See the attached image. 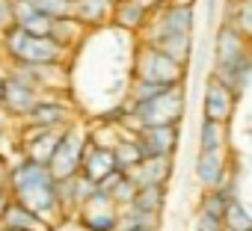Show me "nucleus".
<instances>
[{
	"mask_svg": "<svg viewBox=\"0 0 252 231\" xmlns=\"http://www.w3.org/2000/svg\"><path fill=\"white\" fill-rule=\"evenodd\" d=\"M196 6H181V3H163L160 9L152 12L146 30L137 36L146 45H155L158 51L169 54L175 62L190 68L193 54H196Z\"/></svg>",
	"mask_w": 252,
	"mask_h": 231,
	"instance_id": "f257e3e1",
	"label": "nucleus"
},
{
	"mask_svg": "<svg viewBox=\"0 0 252 231\" xmlns=\"http://www.w3.org/2000/svg\"><path fill=\"white\" fill-rule=\"evenodd\" d=\"M9 199H15L18 204H24L27 210H33L36 216H42L51 225L65 222L60 202H57V181L48 172L45 163H33L27 157H15L9 163V184H6Z\"/></svg>",
	"mask_w": 252,
	"mask_h": 231,
	"instance_id": "f03ea898",
	"label": "nucleus"
},
{
	"mask_svg": "<svg viewBox=\"0 0 252 231\" xmlns=\"http://www.w3.org/2000/svg\"><path fill=\"white\" fill-rule=\"evenodd\" d=\"M0 59L3 65H57L71 62V54L51 36H30L21 27L9 24L6 30H0Z\"/></svg>",
	"mask_w": 252,
	"mask_h": 231,
	"instance_id": "7ed1b4c3",
	"label": "nucleus"
},
{
	"mask_svg": "<svg viewBox=\"0 0 252 231\" xmlns=\"http://www.w3.org/2000/svg\"><path fill=\"white\" fill-rule=\"evenodd\" d=\"M187 113V86H172L146 101H128V128H158L181 125Z\"/></svg>",
	"mask_w": 252,
	"mask_h": 231,
	"instance_id": "20e7f679",
	"label": "nucleus"
},
{
	"mask_svg": "<svg viewBox=\"0 0 252 231\" xmlns=\"http://www.w3.org/2000/svg\"><path fill=\"white\" fill-rule=\"evenodd\" d=\"M187 74H190V68L175 62L169 54L158 51L155 45L134 39L131 80H146V83H158V86H187Z\"/></svg>",
	"mask_w": 252,
	"mask_h": 231,
	"instance_id": "39448f33",
	"label": "nucleus"
},
{
	"mask_svg": "<svg viewBox=\"0 0 252 231\" xmlns=\"http://www.w3.org/2000/svg\"><path fill=\"white\" fill-rule=\"evenodd\" d=\"M86 148H89V128H86L83 119L74 122V125H68L65 131H60V140H57L54 154L48 160V172L54 175V181L74 178L80 172Z\"/></svg>",
	"mask_w": 252,
	"mask_h": 231,
	"instance_id": "423d86ee",
	"label": "nucleus"
},
{
	"mask_svg": "<svg viewBox=\"0 0 252 231\" xmlns=\"http://www.w3.org/2000/svg\"><path fill=\"white\" fill-rule=\"evenodd\" d=\"M74 122H80V107L68 95H42L24 119V125L45 131H65Z\"/></svg>",
	"mask_w": 252,
	"mask_h": 231,
	"instance_id": "0eeeda50",
	"label": "nucleus"
},
{
	"mask_svg": "<svg viewBox=\"0 0 252 231\" xmlns=\"http://www.w3.org/2000/svg\"><path fill=\"white\" fill-rule=\"evenodd\" d=\"M39 98H42V92L15 65H3V98H0V107H3L15 122L27 119V113L36 107Z\"/></svg>",
	"mask_w": 252,
	"mask_h": 231,
	"instance_id": "6e6552de",
	"label": "nucleus"
},
{
	"mask_svg": "<svg viewBox=\"0 0 252 231\" xmlns=\"http://www.w3.org/2000/svg\"><path fill=\"white\" fill-rule=\"evenodd\" d=\"M68 222H74L80 231H113L119 225V207L101 187H95Z\"/></svg>",
	"mask_w": 252,
	"mask_h": 231,
	"instance_id": "1a4fd4ad",
	"label": "nucleus"
},
{
	"mask_svg": "<svg viewBox=\"0 0 252 231\" xmlns=\"http://www.w3.org/2000/svg\"><path fill=\"white\" fill-rule=\"evenodd\" d=\"M237 104H240V98H237L222 80H217V77L208 71L205 86H202V119L220 122V125H228V128H231L234 113H237Z\"/></svg>",
	"mask_w": 252,
	"mask_h": 231,
	"instance_id": "9d476101",
	"label": "nucleus"
},
{
	"mask_svg": "<svg viewBox=\"0 0 252 231\" xmlns=\"http://www.w3.org/2000/svg\"><path fill=\"white\" fill-rule=\"evenodd\" d=\"M231 172H240L231 148H222V151H199L196 154L193 175H196L199 190H217Z\"/></svg>",
	"mask_w": 252,
	"mask_h": 231,
	"instance_id": "9b49d317",
	"label": "nucleus"
},
{
	"mask_svg": "<svg viewBox=\"0 0 252 231\" xmlns=\"http://www.w3.org/2000/svg\"><path fill=\"white\" fill-rule=\"evenodd\" d=\"M134 140L146 157H175L181 145V125H158V128H134Z\"/></svg>",
	"mask_w": 252,
	"mask_h": 231,
	"instance_id": "f8f14e48",
	"label": "nucleus"
},
{
	"mask_svg": "<svg viewBox=\"0 0 252 231\" xmlns=\"http://www.w3.org/2000/svg\"><path fill=\"white\" fill-rule=\"evenodd\" d=\"M249 51H252V45H249L237 30H231L228 24L217 21L214 39H211V71L231 65L234 59H240V57L249 54Z\"/></svg>",
	"mask_w": 252,
	"mask_h": 231,
	"instance_id": "ddd939ff",
	"label": "nucleus"
},
{
	"mask_svg": "<svg viewBox=\"0 0 252 231\" xmlns=\"http://www.w3.org/2000/svg\"><path fill=\"white\" fill-rule=\"evenodd\" d=\"M149 18H152V9L143 3V0H116V3H113V15H110V27L137 39L146 30Z\"/></svg>",
	"mask_w": 252,
	"mask_h": 231,
	"instance_id": "4468645a",
	"label": "nucleus"
},
{
	"mask_svg": "<svg viewBox=\"0 0 252 231\" xmlns=\"http://www.w3.org/2000/svg\"><path fill=\"white\" fill-rule=\"evenodd\" d=\"M116 160H113V148H104V145H92L86 148L83 154V163H80V178H86L92 187H101L110 175H116Z\"/></svg>",
	"mask_w": 252,
	"mask_h": 231,
	"instance_id": "2eb2a0df",
	"label": "nucleus"
},
{
	"mask_svg": "<svg viewBox=\"0 0 252 231\" xmlns=\"http://www.w3.org/2000/svg\"><path fill=\"white\" fill-rule=\"evenodd\" d=\"M113 3L116 0H71V18L80 21L89 33L104 30V27H110Z\"/></svg>",
	"mask_w": 252,
	"mask_h": 231,
	"instance_id": "dca6fc26",
	"label": "nucleus"
},
{
	"mask_svg": "<svg viewBox=\"0 0 252 231\" xmlns=\"http://www.w3.org/2000/svg\"><path fill=\"white\" fill-rule=\"evenodd\" d=\"M0 228H9V231H54L57 225L45 222L42 216H36L33 210H27L15 199H9L3 204V210H0Z\"/></svg>",
	"mask_w": 252,
	"mask_h": 231,
	"instance_id": "f3484780",
	"label": "nucleus"
},
{
	"mask_svg": "<svg viewBox=\"0 0 252 231\" xmlns=\"http://www.w3.org/2000/svg\"><path fill=\"white\" fill-rule=\"evenodd\" d=\"M172 172H175V157H146V160H143L137 169H131L128 175L134 178L137 187H152V184L169 187Z\"/></svg>",
	"mask_w": 252,
	"mask_h": 231,
	"instance_id": "a211bd4d",
	"label": "nucleus"
},
{
	"mask_svg": "<svg viewBox=\"0 0 252 231\" xmlns=\"http://www.w3.org/2000/svg\"><path fill=\"white\" fill-rule=\"evenodd\" d=\"M92 190H95V187H92L86 178H80V175L65 178V181H57V202H60V210H63V219H65V222L77 213V207L89 199Z\"/></svg>",
	"mask_w": 252,
	"mask_h": 231,
	"instance_id": "6ab92c4d",
	"label": "nucleus"
},
{
	"mask_svg": "<svg viewBox=\"0 0 252 231\" xmlns=\"http://www.w3.org/2000/svg\"><path fill=\"white\" fill-rule=\"evenodd\" d=\"M217 80H222L237 98H243L246 95V89L252 86V51L249 54H243L240 59H234L231 65H225V68H217V71H211Z\"/></svg>",
	"mask_w": 252,
	"mask_h": 231,
	"instance_id": "aec40b11",
	"label": "nucleus"
},
{
	"mask_svg": "<svg viewBox=\"0 0 252 231\" xmlns=\"http://www.w3.org/2000/svg\"><path fill=\"white\" fill-rule=\"evenodd\" d=\"M220 21L228 24L231 30H237L252 45V0H222Z\"/></svg>",
	"mask_w": 252,
	"mask_h": 231,
	"instance_id": "412c9836",
	"label": "nucleus"
},
{
	"mask_svg": "<svg viewBox=\"0 0 252 231\" xmlns=\"http://www.w3.org/2000/svg\"><path fill=\"white\" fill-rule=\"evenodd\" d=\"M12 24L21 27L24 33H30V36H51L54 18H48L45 12L33 9L30 3H24V0H12Z\"/></svg>",
	"mask_w": 252,
	"mask_h": 231,
	"instance_id": "4be33fe9",
	"label": "nucleus"
},
{
	"mask_svg": "<svg viewBox=\"0 0 252 231\" xmlns=\"http://www.w3.org/2000/svg\"><path fill=\"white\" fill-rule=\"evenodd\" d=\"M86 36H89V30H86L80 21H74L71 15L54 18V24H51V39H54L60 48H65L71 57H74V51L86 42Z\"/></svg>",
	"mask_w": 252,
	"mask_h": 231,
	"instance_id": "5701e85b",
	"label": "nucleus"
},
{
	"mask_svg": "<svg viewBox=\"0 0 252 231\" xmlns=\"http://www.w3.org/2000/svg\"><path fill=\"white\" fill-rule=\"evenodd\" d=\"M113 160H116V169H119V172H131V169H137V166L143 163V151H140V145H137L131 128H125L122 137L116 140V145H113Z\"/></svg>",
	"mask_w": 252,
	"mask_h": 231,
	"instance_id": "b1692460",
	"label": "nucleus"
},
{
	"mask_svg": "<svg viewBox=\"0 0 252 231\" xmlns=\"http://www.w3.org/2000/svg\"><path fill=\"white\" fill-rule=\"evenodd\" d=\"M166 199H169V187H160V184H152V187H140L134 202L128 207L140 210V213H149V216H163L166 210Z\"/></svg>",
	"mask_w": 252,
	"mask_h": 231,
	"instance_id": "393cba45",
	"label": "nucleus"
},
{
	"mask_svg": "<svg viewBox=\"0 0 252 231\" xmlns=\"http://www.w3.org/2000/svg\"><path fill=\"white\" fill-rule=\"evenodd\" d=\"M222 148H231L228 145V125L202 119L199 122V151H222Z\"/></svg>",
	"mask_w": 252,
	"mask_h": 231,
	"instance_id": "a878e982",
	"label": "nucleus"
},
{
	"mask_svg": "<svg viewBox=\"0 0 252 231\" xmlns=\"http://www.w3.org/2000/svg\"><path fill=\"white\" fill-rule=\"evenodd\" d=\"M222 225H225V231H252V207L243 199L228 202L225 216H222Z\"/></svg>",
	"mask_w": 252,
	"mask_h": 231,
	"instance_id": "bb28decb",
	"label": "nucleus"
},
{
	"mask_svg": "<svg viewBox=\"0 0 252 231\" xmlns=\"http://www.w3.org/2000/svg\"><path fill=\"white\" fill-rule=\"evenodd\" d=\"M33 9L45 12L48 18H63V15H71V0H24Z\"/></svg>",
	"mask_w": 252,
	"mask_h": 231,
	"instance_id": "cd10ccee",
	"label": "nucleus"
},
{
	"mask_svg": "<svg viewBox=\"0 0 252 231\" xmlns=\"http://www.w3.org/2000/svg\"><path fill=\"white\" fill-rule=\"evenodd\" d=\"M190 231H225V225H222L220 216H211V213H205V210H193Z\"/></svg>",
	"mask_w": 252,
	"mask_h": 231,
	"instance_id": "c85d7f7f",
	"label": "nucleus"
},
{
	"mask_svg": "<svg viewBox=\"0 0 252 231\" xmlns=\"http://www.w3.org/2000/svg\"><path fill=\"white\" fill-rule=\"evenodd\" d=\"M15 134H18V122L12 119V116H9L3 107H0V151L6 148V143H9V140L15 143Z\"/></svg>",
	"mask_w": 252,
	"mask_h": 231,
	"instance_id": "c756f323",
	"label": "nucleus"
},
{
	"mask_svg": "<svg viewBox=\"0 0 252 231\" xmlns=\"http://www.w3.org/2000/svg\"><path fill=\"white\" fill-rule=\"evenodd\" d=\"M12 24V0H0V30Z\"/></svg>",
	"mask_w": 252,
	"mask_h": 231,
	"instance_id": "7c9ffc66",
	"label": "nucleus"
},
{
	"mask_svg": "<svg viewBox=\"0 0 252 231\" xmlns=\"http://www.w3.org/2000/svg\"><path fill=\"white\" fill-rule=\"evenodd\" d=\"M113 231H160V228H152V225H137V222H128V219H119V225Z\"/></svg>",
	"mask_w": 252,
	"mask_h": 231,
	"instance_id": "2f4dec72",
	"label": "nucleus"
},
{
	"mask_svg": "<svg viewBox=\"0 0 252 231\" xmlns=\"http://www.w3.org/2000/svg\"><path fill=\"white\" fill-rule=\"evenodd\" d=\"M220 6H222V0H205V18L211 27H214V18L220 15Z\"/></svg>",
	"mask_w": 252,
	"mask_h": 231,
	"instance_id": "473e14b6",
	"label": "nucleus"
},
{
	"mask_svg": "<svg viewBox=\"0 0 252 231\" xmlns=\"http://www.w3.org/2000/svg\"><path fill=\"white\" fill-rule=\"evenodd\" d=\"M9 163H12V160H9L6 154H0V187H3V190H6V184H9Z\"/></svg>",
	"mask_w": 252,
	"mask_h": 231,
	"instance_id": "72a5a7b5",
	"label": "nucleus"
},
{
	"mask_svg": "<svg viewBox=\"0 0 252 231\" xmlns=\"http://www.w3.org/2000/svg\"><path fill=\"white\" fill-rule=\"evenodd\" d=\"M143 3H146V6H149L152 12H155V9H160L163 3H169V0H143Z\"/></svg>",
	"mask_w": 252,
	"mask_h": 231,
	"instance_id": "f704fd0d",
	"label": "nucleus"
},
{
	"mask_svg": "<svg viewBox=\"0 0 252 231\" xmlns=\"http://www.w3.org/2000/svg\"><path fill=\"white\" fill-rule=\"evenodd\" d=\"M6 202H9V193H6L3 187H0V210H3V204H6Z\"/></svg>",
	"mask_w": 252,
	"mask_h": 231,
	"instance_id": "c9c22d12",
	"label": "nucleus"
},
{
	"mask_svg": "<svg viewBox=\"0 0 252 231\" xmlns=\"http://www.w3.org/2000/svg\"><path fill=\"white\" fill-rule=\"evenodd\" d=\"M169 3H181V6H196V0H169Z\"/></svg>",
	"mask_w": 252,
	"mask_h": 231,
	"instance_id": "e433bc0d",
	"label": "nucleus"
},
{
	"mask_svg": "<svg viewBox=\"0 0 252 231\" xmlns=\"http://www.w3.org/2000/svg\"><path fill=\"white\" fill-rule=\"evenodd\" d=\"M0 98H3V65H0Z\"/></svg>",
	"mask_w": 252,
	"mask_h": 231,
	"instance_id": "4c0bfd02",
	"label": "nucleus"
},
{
	"mask_svg": "<svg viewBox=\"0 0 252 231\" xmlns=\"http://www.w3.org/2000/svg\"><path fill=\"white\" fill-rule=\"evenodd\" d=\"M246 137H249V140H252V128H246Z\"/></svg>",
	"mask_w": 252,
	"mask_h": 231,
	"instance_id": "58836bf2",
	"label": "nucleus"
},
{
	"mask_svg": "<svg viewBox=\"0 0 252 231\" xmlns=\"http://www.w3.org/2000/svg\"><path fill=\"white\" fill-rule=\"evenodd\" d=\"M0 65H3V59H0Z\"/></svg>",
	"mask_w": 252,
	"mask_h": 231,
	"instance_id": "ea45409f",
	"label": "nucleus"
},
{
	"mask_svg": "<svg viewBox=\"0 0 252 231\" xmlns=\"http://www.w3.org/2000/svg\"><path fill=\"white\" fill-rule=\"evenodd\" d=\"M3 231H9V228H3Z\"/></svg>",
	"mask_w": 252,
	"mask_h": 231,
	"instance_id": "a19ab883",
	"label": "nucleus"
},
{
	"mask_svg": "<svg viewBox=\"0 0 252 231\" xmlns=\"http://www.w3.org/2000/svg\"><path fill=\"white\" fill-rule=\"evenodd\" d=\"M0 154H3V151H0Z\"/></svg>",
	"mask_w": 252,
	"mask_h": 231,
	"instance_id": "79ce46f5",
	"label": "nucleus"
},
{
	"mask_svg": "<svg viewBox=\"0 0 252 231\" xmlns=\"http://www.w3.org/2000/svg\"><path fill=\"white\" fill-rule=\"evenodd\" d=\"M0 231H3V228H0Z\"/></svg>",
	"mask_w": 252,
	"mask_h": 231,
	"instance_id": "37998d69",
	"label": "nucleus"
}]
</instances>
